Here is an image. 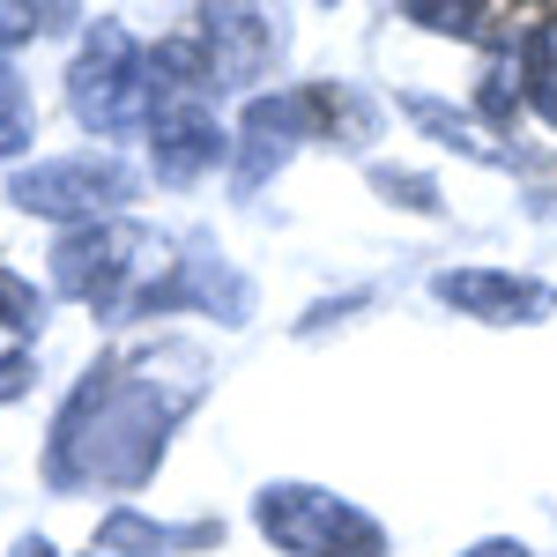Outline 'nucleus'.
Masks as SVG:
<instances>
[{
    "label": "nucleus",
    "instance_id": "1",
    "mask_svg": "<svg viewBox=\"0 0 557 557\" xmlns=\"http://www.w3.org/2000/svg\"><path fill=\"white\" fill-rule=\"evenodd\" d=\"M260 528L298 557H372L380 550V528L364 513L335 506L327 491H268L260 498Z\"/></svg>",
    "mask_w": 557,
    "mask_h": 557
},
{
    "label": "nucleus",
    "instance_id": "2",
    "mask_svg": "<svg viewBox=\"0 0 557 557\" xmlns=\"http://www.w3.org/2000/svg\"><path fill=\"white\" fill-rule=\"evenodd\" d=\"M120 194H127V178L112 172V164H97V157L45 164L38 178L15 186V201H23V209H45V215H97L104 201H120Z\"/></svg>",
    "mask_w": 557,
    "mask_h": 557
},
{
    "label": "nucleus",
    "instance_id": "3",
    "mask_svg": "<svg viewBox=\"0 0 557 557\" xmlns=\"http://www.w3.org/2000/svg\"><path fill=\"white\" fill-rule=\"evenodd\" d=\"M438 298L469 305L483 320H535L557 305V290L550 283H513V275H438Z\"/></svg>",
    "mask_w": 557,
    "mask_h": 557
},
{
    "label": "nucleus",
    "instance_id": "4",
    "mask_svg": "<svg viewBox=\"0 0 557 557\" xmlns=\"http://www.w3.org/2000/svg\"><path fill=\"white\" fill-rule=\"evenodd\" d=\"M45 305H38V290L30 283H15V275H0V320H15V327H30Z\"/></svg>",
    "mask_w": 557,
    "mask_h": 557
},
{
    "label": "nucleus",
    "instance_id": "5",
    "mask_svg": "<svg viewBox=\"0 0 557 557\" xmlns=\"http://www.w3.org/2000/svg\"><path fill=\"white\" fill-rule=\"evenodd\" d=\"M469 557H528V550H520V543H475Z\"/></svg>",
    "mask_w": 557,
    "mask_h": 557
}]
</instances>
